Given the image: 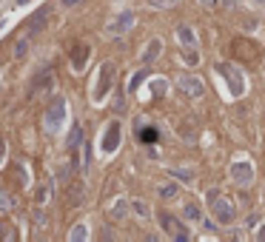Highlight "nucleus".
I'll return each mask as SVG.
<instances>
[{"label": "nucleus", "mask_w": 265, "mask_h": 242, "mask_svg": "<svg viewBox=\"0 0 265 242\" xmlns=\"http://www.w3.org/2000/svg\"><path fill=\"white\" fill-rule=\"evenodd\" d=\"M208 199H214V214H217V219H220V222H234V214H237V211H234V205H231L228 199H220L217 197V194H208Z\"/></svg>", "instance_id": "nucleus-3"}, {"label": "nucleus", "mask_w": 265, "mask_h": 242, "mask_svg": "<svg viewBox=\"0 0 265 242\" xmlns=\"http://www.w3.org/2000/svg\"><path fill=\"white\" fill-rule=\"evenodd\" d=\"M3 160H6V143H3V137H0V165H3Z\"/></svg>", "instance_id": "nucleus-21"}, {"label": "nucleus", "mask_w": 265, "mask_h": 242, "mask_svg": "<svg viewBox=\"0 0 265 242\" xmlns=\"http://www.w3.org/2000/svg\"><path fill=\"white\" fill-rule=\"evenodd\" d=\"M63 114H66V100H63V97H54V103L49 105V111H46V131L54 134V131L60 129Z\"/></svg>", "instance_id": "nucleus-1"}, {"label": "nucleus", "mask_w": 265, "mask_h": 242, "mask_svg": "<svg viewBox=\"0 0 265 242\" xmlns=\"http://www.w3.org/2000/svg\"><path fill=\"white\" fill-rule=\"evenodd\" d=\"M3 236H6V225L0 222V239H3Z\"/></svg>", "instance_id": "nucleus-22"}, {"label": "nucleus", "mask_w": 265, "mask_h": 242, "mask_svg": "<svg viewBox=\"0 0 265 242\" xmlns=\"http://www.w3.org/2000/svg\"><path fill=\"white\" fill-rule=\"evenodd\" d=\"M203 3H214V0H203Z\"/></svg>", "instance_id": "nucleus-24"}, {"label": "nucleus", "mask_w": 265, "mask_h": 242, "mask_svg": "<svg viewBox=\"0 0 265 242\" xmlns=\"http://www.w3.org/2000/svg\"><path fill=\"white\" fill-rule=\"evenodd\" d=\"M131 26H134V15H131V12H123L114 23H108L106 32H108V35H123V32H128Z\"/></svg>", "instance_id": "nucleus-4"}, {"label": "nucleus", "mask_w": 265, "mask_h": 242, "mask_svg": "<svg viewBox=\"0 0 265 242\" xmlns=\"http://www.w3.org/2000/svg\"><path fill=\"white\" fill-rule=\"evenodd\" d=\"M12 208H15V199H12L9 194L0 191V211H12Z\"/></svg>", "instance_id": "nucleus-12"}, {"label": "nucleus", "mask_w": 265, "mask_h": 242, "mask_svg": "<svg viewBox=\"0 0 265 242\" xmlns=\"http://www.w3.org/2000/svg\"><path fill=\"white\" fill-rule=\"evenodd\" d=\"M111 80H114V66L111 63H106L103 69H100V80H97V86H94V100H106L108 94V88H111Z\"/></svg>", "instance_id": "nucleus-2"}, {"label": "nucleus", "mask_w": 265, "mask_h": 242, "mask_svg": "<svg viewBox=\"0 0 265 242\" xmlns=\"http://www.w3.org/2000/svg\"><path fill=\"white\" fill-rule=\"evenodd\" d=\"M154 137H157V131H154V129H146V131H143V137H140V140H146V143H151V140H154Z\"/></svg>", "instance_id": "nucleus-19"}, {"label": "nucleus", "mask_w": 265, "mask_h": 242, "mask_svg": "<svg viewBox=\"0 0 265 242\" xmlns=\"http://www.w3.org/2000/svg\"><path fill=\"white\" fill-rule=\"evenodd\" d=\"M114 211H111V216H123L125 214V202H123V199H120V202H114Z\"/></svg>", "instance_id": "nucleus-17"}, {"label": "nucleus", "mask_w": 265, "mask_h": 242, "mask_svg": "<svg viewBox=\"0 0 265 242\" xmlns=\"http://www.w3.org/2000/svg\"><path fill=\"white\" fill-rule=\"evenodd\" d=\"M177 35H180V40H183V43H186L188 49H194V46H197V40H194V32H191L188 26H180V29H177Z\"/></svg>", "instance_id": "nucleus-10"}, {"label": "nucleus", "mask_w": 265, "mask_h": 242, "mask_svg": "<svg viewBox=\"0 0 265 242\" xmlns=\"http://www.w3.org/2000/svg\"><path fill=\"white\" fill-rule=\"evenodd\" d=\"M177 194V185H163L160 188V197H174Z\"/></svg>", "instance_id": "nucleus-14"}, {"label": "nucleus", "mask_w": 265, "mask_h": 242, "mask_svg": "<svg viewBox=\"0 0 265 242\" xmlns=\"http://www.w3.org/2000/svg\"><path fill=\"white\" fill-rule=\"evenodd\" d=\"M134 211L140 216H149V208H146V202H134Z\"/></svg>", "instance_id": "nucleus-18"}, {"label": "nucleus", "mask_w": 265, "mask_h": 242, "mask_svg": "<svg viewBox=\"0 0 265 242\" xmlns=\"http://www.w3.org/2000/svg\"><path fill=\"white\" fill-rule=\"evenodd\" d=\"M117 137H120V123H111L106 131V140H103V148L106 151H114L117 148Z\"/></svg>", "instance_id": "nucleus-8"}, {"label": "nucleus", "mask_w": 265, "mask_h": 242, "mask_svg": "<svg viewBox=\"0 0 265 242\" xmlns=\"http://www.w3.org/2000/svg\"><path fill=\"white\" fill-rule=\"evenodd\" d=\"M231 177H234L237 182H242V185H248V182L254 180V171H251L248 163H237L234 168H231Z\"/></svg>", "instance_id": "nucleus-6"}, {"label": "nucleus", "mask_w": 265, "mask_h": 242, "mask_svg": "<svg viewBox=\"0 0 265 242\" xmlns=\"http://www.w3.org/2000/svg\"><path fill=\"white\" fill-rule=\"evenodd\" d=\"M180 86L186 88V94H191V97L203 94V83H200L197 77H183V80H180Z\"/></svg>", "instance_id": "nucleus-9"}, {"label": "nucleus", "mask_w": 265, "mask_h": 242, "mask_svg": "<svg viewBox=\"0 0 265 242\" xmlns=\"http://www.w3.org/2000/svg\"><path fill=\"white\" fill-rule=\"evenodd\" d=\"M157 52H160V43H157V40H154V43H151V49H149V52H146V57H143V60H146V63H151V60H154V57H157Z\"/></svg>", "instance_id": "nucleus-13"}, {"label": "nucleus", "mask_w": 265, "mask_h": 242, "mask_svg": "<svg viewBox=\"0 0 265 242\" xmlns=\"http://www.w3.org/2000/svg\"><path fill=\"white\" fill-rule=\"evenodd\" d=\"M26 40H20V43H15V57H23V54H26Z\"/></svg>", "instance_id": "nucleus-15"}, {"label": "nucleus", "mask_w": 265, "mask_h": 242, "mask_svg": "<svg viewBox=\"0 0 265 242\" xmlns=\"http://www.w3.org/2000/svg\"><path fill=\"white\" fill-rule=\"evenodd\" d=\"M63 3H69V6H71V3H77V0H63Z\"/></svg>", "instance_id": "nucleus-23"}, {"label": "nucleus", "mask_w": 265, "mask_h": 242, "mask_svg": "<svg viewBox=\"0 0 265 242\" xmlns=\"http://www.w3.org/2000/svg\"><path fill=\"white\" fill-rule=\"evenodd\" d=\"M80 143H83V131H80V126H74L71 129V137H69V148H77Z\"/></svg>", "instance_id": "nucleus-11"}, {"label": "nucleus", "mask_w": 265, "mask_h": 242, "mask_svg": "<svg viewBox=\"0 0 265 242\" xmlns=\"http://www.w3.org/2000/svg\"><path fill=\"white\" fill-rule=\"evenodd\" d=\"M86 60H88V46L86 43H77L74 49H71V63H74V71H83Z\"/></svg>", "instance_id": "nucleus-7"}, {"label": "nucleus", "mask_w": 265, "mask_h": 242, "mask_svg": "<svg viewBox=\"0 0 265 242\" xmlns=\"http://www.w3.org/2000/svg\"><path fill=\"white\" fill-rule=\"evenodd\" d=\"M83 228H86V225H77V231H71V239H83V236H86Z\"/></svg>", "instance_id": "nucleus-20"}, {"label": "nucleus", "mask_w": 265, "mask_h": 242, "mask_svg": "<svg viewBox=\"0 0 265 242\" xmlns=\"http://www.w3.org/2000/svg\"><path fill=\"white\" fill-rule=\"evenodd\" d=\"M186 216H188V219H200V211H197V208L188 202V205H186Z\"/></svg>", "instance_id": "nucleus-16"}, {"label": "nucleus", "mask_w": 265, "mask_h": 242, "mask_svg": "<svg viewBox=\"0 0 265 242\" xmlns=\"http://www.w3.org/2000/svg\"><path fill=\"white\" fill-rule=\"evenodd\" d=\"M160 222H163V228H166L168 233H174V236H177V239H180V242H186V239H188L186 233L180 231L183 225L177 222V219H174V216H171V214H163V216H160Z\"/></svg>", "instance_id": "nucleus-5"}]
</instances>
